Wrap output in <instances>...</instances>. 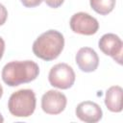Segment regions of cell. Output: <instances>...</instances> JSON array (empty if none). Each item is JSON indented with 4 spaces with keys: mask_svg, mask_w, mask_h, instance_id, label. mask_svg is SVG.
Returning a JSON list of instances; mask_svg holds the SVG:
<instances>
[{
    "mask_svg": "<svg viewBox=\"0 0 123 123\" xmlns=\"http://www.w3.org/2000/svg\"><path fill=\"white\" fill-rule=\"evenodd\" d=\"M38 65L33 61H14L8 62L2 69V80L9 86H17L37 79Z\"/></svg>",
    "mask_w": 123,
    "mask_h": 123,
    "instance_id": "6da1fadb",
    "label": "cell"
},
{
    "mask_svg": "<svg viewBox=\"0 0 123 123\" xmlns=\"http://www.w3.org/2000/svg\"><path fill=\"white\" fill-rule=\"evenodd\" d=\"M47 6H49L50 8H53V9H57L59 7H61L63 3L64 0H43Z\"/></svg>",
    "mask_w": 123,
    "mask_h": 123,
    "instance_id": "5bb4252c",
    "label": "cell"
},
{
    "mask_svg": "<svg viewBox=\"0 0 123 123\" xmlns=\"http://www.w3.org/2000/svg\"><path fill=\"white\" fill-rule=\"evenodd\" d=\"M63 46L64 38L62 34L56 30H48L34 41L33 53L36 57L50 62L60 56Z\"/></svg>",
    "mask_w": 123,
    "mask_h": 123,
    "instance_id": "7a4b0ae2",
    "label": "cell"
},
{
    "mask_svg": "<svg viewBox=\"0 0 123 123\" xmlns=\"http://www.w3.org/2000/svg\"><path fill=\"white\" fill-rule=\"evenodd\" d=\"M76 116L87 123H96L101 120L103 112L98 104L91 101H85L80 103L76 108Z\"/></svg>",
    "mask_w": 123,
    "mask_h": 123,
    "instance_id": "9c48e42d",
    "label": "cell"
},
{
    "mask_svg": "<svg viewBox=\"0 0 123 123\" xmlns=\"http://www.w3.org/2000/svg\"><path fill=\"white\" fill-rule=\"evenodd\" d=\"M4 51H5V41H4L3 38L0 37V60H1L2 57H3Z\"/></svg>",
    "mask_w": 123,
    "mask_h": 123,
    "instance_id": "9a60e30c",
    "label": "cell"
},
{
    "mask_svg": "<svg viewBox=\"0 0 123 123\" xmlns=\"http://www.w3.org/2000/svg\"><path fill=\"white\" fill-rule=\"evenodd\" d=\"M66 97L58 90H48L42 95L41 109L47 114H59L64 111L66 107Z\"/></svg>",
    "mask_w": 123,
    "mask_h": 123,
    "instance_id": "52a82bcc",
    "label": "cell"
},
{
    "mask_svg": "<svg viewBox=\"0 0 123 123\" xmlns=\"http://www.w3.org/2000/svg\"><path fill=\"white\" fill-rule=\"evenodd\" d=\"M2 95H3V87H2V86L0 85V98L2 97Z\"/></svg>",
    "mask_w": 123,
    "mask_h": 123,
    "instance_id": "2e32d148",
    "label": "cell"
},
{
    "mask_svg": "<svg viewBox=\"0 0 123 123\" xmlns=\"http://www.w3.org/2000/svg\"><path fill=\"white\" fill-rule=\"evenodd\" d=\"M48 80L52 86L60 89L70 88L75 82V73L67 63H58L54 65L48 74Z\"/></svg>",
    "mask_w": 123,
    "mask_h": 123,
    "instance_id": "277c9868",
    "label": "cell"
},
{
    "mask_svg": "<svg viewBox=\"0 0 123 123\" xmlns=\"http://www.w3.org/2000/svg\"><path fill=\"white\" fill-rule=\"evenodd\" d=\"M8 17V11L5 8V6H3L2 4H0V26H2Z\"/></svg>",
    "mask_w": 123,
    "mask_h": 123,
    "instance_id": "4fadbf2b",
    "label": "cell"
},
{
    "mask_svg": "<svg viewBox=\"0 0 123 123\" xmlns=\"http://www.w3.org/2000/svg\"><path fill=\"white\" fill-rule=\"evenodd\" d=\"M36 104V95L32 89H19L10 96L8 108L13 116L29 117L34 113Z\"/></svg>",
    "mask_w": 123,
    "mask_h": 123,
    "instance_id": "3957f363",
    "label": "cell"
},
{
    "mask_svg": "<svg viewBox=\"0 0 123 123\" xmlns=\"http://www.w3.org/2000/svg\"><path fill=\"white\" fill-rule=\"evenodd\" d=\"M100 50L107 56H111L119 64H122V48L123 42L115 34H105L98 42Z\"/></svg>",
    "mask_w": 123,
    "mask_h": 123,
    "instance_id": "8992f818",
    "label": "cell"
},
{
    "mask_svg": "<svg viewBox=\"0 0 123 123\" xmlns=\"http://www.w3.org/2000/svg\"><path fill=\"white\" fill-rule=\"evenodd\" d=\"M69 26L74 33L85 36L94 35L99 29L97 19L90 14L82 12L72 15L69 21Z\"/></svg>",
    "mask_w": 123,
    "mask_h": 123,
    "instance_id": "5b68a950",
    "label": "cell"
},
{
    "mask_svg": "<svg viewBox=\"0 0 123 123\" xmlns=\"http://www.w3.org/2000/svg\"><path fill=\"white\" fill-rule=\"evenodd\" d=\"M89 4L94 12L101 15H106L113 10L115 0H89Z\"/></svg>",
    "mask_w": 123,
    "mask_h": 123,
    "instance_id": "8fae6325",
    "label": "cell"
},
{
    "mask_svg": "<svg viewBox=\"0 0 123 123\" xmlns=\"http://www.w3.org/2000/svg\"><path fill=\"white\" fill-rule=\"evenodd\" d=\"M122 87L119 86H111L105 97V105L112 112H120L122 111Z\"/></svg>",
    "mask_w": 123,
    "mask_h": 123,
    "instance_id": "30bf717a",
    "label": "cell"
},
{
    "mask_svg": "<svg viewBox=\"0 0 123 123\" xmlns=\"http://www.w3.org/2000/svg\"><path fill=\"white\" fill-rule=\"evenodd\" d=\"M78 67L83 72H93L99 64V58L97 53L90 47H82L75 57Z\"/></svg>",
    "mask_w": 123,
    "mask_h": 123,
    "instance_id": "ba28073f",
    "label": "cell"
},
{
    "mask_svg": "<svg viewBox=\"0 0 123 123\" xmlns=\"http://www.w3.org/2000/svg\"><path fill=\"white\" fill-rule=\"evenodd\" d=\"M3 122H4V118H3L2 114L0 113V123H3Z\"/></svg>",
    "mask_w": 123,
    "mask_h": 123,
    "instance_id": "e0dca14e",
    "label": "cell"
},
{
    "mask_svg": "<svg viewBox=\"0 0 123 123\" xmlns=\"http://www.w3.org/2000/svg\"><path fill=\"white\" fill-rule=\"evenodd\" d=\"M24 7L26 8H35L41 4L43 0H20Z\"/></svg>",
    "mask_w": 123,
    "mask_h": 123,
    "instance_id": "7c38bea8",
    "label": "cell"
}]
</instances>
